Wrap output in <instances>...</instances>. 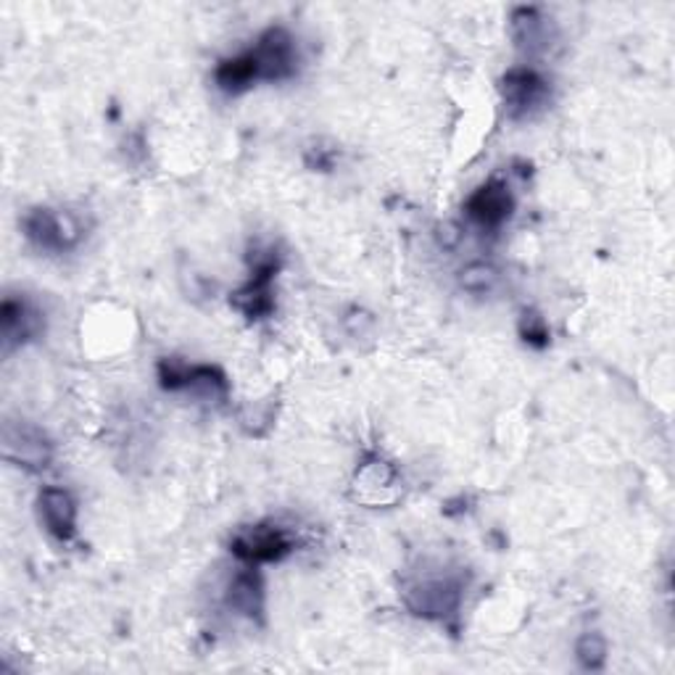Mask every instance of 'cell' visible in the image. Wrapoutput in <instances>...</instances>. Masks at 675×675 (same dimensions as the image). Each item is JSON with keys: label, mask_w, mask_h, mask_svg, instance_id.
Instances as JSON below:
<instances>
[{"label": "cell", "mask_w": 675, "mask_h": 675, "mask_svg": "<svg viewBox=\"0 0 675 675\" xmlns=\"http://www.w3.org/2000/svg\"><path fill=\"white\" fill-rule=\"evenodd\" d=\"M259 80H286L295 72V48L293 37L286 30L275 27L261 35L259 45L251 50Z\"/></svg>", "instance_id": "6da1fadb"}, {"label": "cell", "mask_w": 675, "mask_h": 675, "mask_svg": "<svg viewBox=\"0 0 675 675\" xmlns=\"http://www.w3.org/2000/svg\"><path fill=\"white\" fill-rule=\"evenodd\" d=\"M291 549V536L278 525H254L237 533L233 542V551L246 562H275Z\"/></svg>", "instance_id": "7a4b0ae2"}, {"label": "cell", "mask_w": 675, "mask_h": 675, "mask_svg": "<svg viewBox=\"0 0 675 675\" xmlns=\"http://www.w3.org/2000/svg\"><path fill=\"white\" fill-rule=\"evenodd\" d=\"M24 228H27V235L37 243V246L48 251L69 248L77 237H80V228H77L69 217H61L48 209L32 211L27 222H24Z\"/></svg>", "instance_id": "3957f363"}, {"label": "cell", "mask_w": 675, "mask_h": 675, "mask_svg": "<svg viewBox=\"0 0 675 675\" xmlns=\"http://www.w3.org/2000/svg\"><path fill=\"white\" fill-rule=\"evenodd\" d=\"M544 80L531 69H514L504 77V103L514 117H523L544 101Z\"/></svg>", "instance_id": "277c9868"}, {"label": "cell", "mask_w": 675, "mask_h": 675, "mask_svg": "<svg viewBox=\"0 0 675 675\" xmlns=\"http://www.w3.org/2000/svg\"><path fill=\"white\" fill-rule=\"evenodd\" d=\"M40 517L45 528L54 533L56 538L67 542L74 536L77 525V507L72 497L61 488H43L40 491Z\"/></svg>", "instance_id": "5b68a950"}, {"label": "cell", "mask_w": 675, "mask_h": 675, "mask_svg": "<svg viewBox=\"0 0 675 675\" xmlns=\"http://www.w3.org/2000/svg\"><path fill=\"white\" fill-rule=\"evenodd\" d=\"M407 604L417 615H446L459 604V591L449 581H426L407 591Z\"/></svg>", "instance_id": "8992f818"}, {"label": "cell", "mask_w": 675, "mask_h": 675, "mask_svg": "<svg viewBox=\"0 0 675 675\" xmlns=\"http://www.w3.org/2000/svg\"><path fill=\"white\" fill-rule=\"evenodd\" d=\"M510 211L512 198L504 185L499 183L484 185V188L475 190L470 201H467V214H470L475 222L484 224V228H499V224L510 217Z\"/></svg>", "instance_id": "52a82bcc"}, {"label": "cell", "mask_w": 675, "mask_h": 675, "mask_svg": "<svg viewBox=\"0 0 675 675\" xmlns=\"http://www.w3.org/2000/svg\"><path fill=\"white\" fill-rule=\"evenodd\" d=\"M37 327H40V319H37V314L32 312V309L24 304V301H16V299L3 301V344H5V351H9L11 346L22 344V340L35 336Z\"/></svg>", "instance_id": "ba28073f"}, {"label": "cell", "mask_w": 675, "mask_h": 675, "mask_svg": "<svg viewBox=\"0 0 675 675\" xmlns=\"http://www.w3.org/2000/svg\"><path fill=\"white\" fill-rule=\"evenodd\" d=\"M230 607L243 615H259L261 613V581L254 573H241L233 581L228 594Z\"/></svg>", "instance_id": "9c48e42d"}, {"label": "cell", "mask_w": 675, "mask_h": 675, "mask_svg": "<svg viewBox=\"0 0 675 675\" xmlns=\"http://www.w3.org/2000/svg\"><path fill=\"white\" fill-rule=\"evenodd\" d=\"M254 80H259V72H256V63L251 59V54L222 61V67L217 69V82H220V88L228 90V93L246 90Z\"/></svg>", "instance_id": "30bf717a"}, {"label": "cell", "mask_w": 675, "mask_h": 675, "mask_svg": "<svg viewBox=\"0 0 675 675\" xmlns=\"http://www.w3.org/2000/svg\"><path fill=\"white\" fill-rule=\"evenodd\" d=\"M575 652L583 667L596 671V667L604 665V657H607V644H604V639L600 633H586L581 641H578Z\"/></svg>", "instance_id": "8fae6325"}, {"label": "cell", "mask_w": 675, "mask_h": 675, "mask_svg": "<svg viewBox=\"0 0 675 675\" xmlns=\"http://www.w3.org/2000/svg\"><path fill=\"white\" fill-rule=\"evenodd\" d=\"M493 282H497V272H493V267L488 265H470L465 272H462V286L473 293L488 291Z\"/></svg>", "instance_id": "7c38bea8"}]
</instances>
